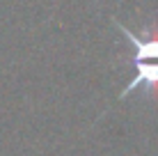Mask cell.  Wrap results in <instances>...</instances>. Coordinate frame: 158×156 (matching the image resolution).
Returning <instances> with one entry per match:
<instances>
[{"instance_id":"1","label":"cell","mask_w":158,"mask_h":156,"mask_svg":"<svg viewBox=\"0 0 158 156\" xmlns=\"http://www.w3.org/2000/svg\"><path fill=\"white\" fill-rule=\"evenodd\" d=\"M124 39L133 44V78L124 85L119 92V99H126L133 94L138 87H144V92L154 94L158 87V30L156 28H144L142 32H133L131 28L122 23V21L112 19Z\"/></svg>"}]
</instances>
